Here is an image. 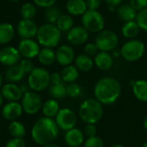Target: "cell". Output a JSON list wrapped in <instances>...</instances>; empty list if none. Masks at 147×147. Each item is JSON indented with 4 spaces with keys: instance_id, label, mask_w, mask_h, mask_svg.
I'll return each instance as SVG.
<instances>
[{
    "instance_id": "6da1fadb",
    "label": "cell",
    "mask_w": 147,
    "mask_h": 147,
    "mask_svg": "<svg viewBox=\"0 0 147 147\" xmlns=\"http://www.w3.org/2000/svg\"><path fill=\"white\" fill-rule=\"evenodd\" d=\"M94 96L102 105H112L120 96L121 86L119 81L113 77H104L94 86Z\"/></svg>"
},
{
    "instance_id": "7a4b0ae2",
    "label": "cell",
    "mask_w": 147,
    "mask_h": 147,
    "mask_svg": "<svg viewBox=\"0 0 147 147\" xmlns=\"http://www.w3.org/2000/svg\"><path fill=\"white\" fill-rule=\"evenodd\" d=\"M59 127L52 118L43 117L39 119L32 127L31 137L33 140L40 144L44 145L52 143L58 136Z\"/></svg>"
},
{
    "instance_id": "3957f363",
    "label": "cell",
    "mask_w": 147,
    "mask_h": 147,
    "mask_svg": "<svg viewBox=\"0 0 147 147\" xmlns=\"http://www.w3.org/2000/svg\"><path fill=\"white\" fill-rule=\"evenodd\" d=\"M103 115L102 104L95 98L85 100L79 107V116L87 124L97 123Z\"/></svg>"
},
{
    "instance_id": "277c9868",
    "label": "cell",
    "mask_w": 147,
    "mask_h": 147,
    "mask_svg": "<svg viewBox=\"0 0 147 147\" xmlns=\"http://www.w3.org/2000/svg\"><path fill=\"white\" fill-rule=\"evenodd\" d=\"M36 39L43 47L55 48L61 39V31L55 24H45L40 26L37 30Z\"/></svg>"
},
{
    "instance_id": "5b68a950",
    "label": "cell",
    "mask_w": 147,
    "mask_h": 147,
    "mask_svg": "<svg viewBox=\"0 0 147 147\" xmlns=\"http://www.w3.org/2000/svg\"><path fill=\"white\" fill-rule=\"evenodd\" d=\"M50 83V74L43 67H35L28 78L29 88L36 92L46 89Z\"/></svg>"
},
{
    "instance_id": "8992f818",
    "label": "cell",
    "mask_w": 147,
    "mask_h": 147,
    "mask_svg": "<svg viewBox=\"0 0 147 147\" xmlns=\"http://www.w3.org/2000/svg\"><path fill=\"white\" fill-rule=\"evenodd\" d=\"M144 43L137 39H130L120 49L121 56L127 61H136L139 60L144 54Z\"/></svg>"
},
{
    "instance_id": "52a82bcc",
    "label": "cell",
    "mask_w": 147,
    "mask_h": 147,
    "mask_svg": "<svg viewBox=\"0 0 147 147\" xmlns=\"http://www.w3.org/2000/svg\"><path fill=\"white\" fill-rule=\"evenodd\" d=\"M82 24L91 33H99L105 28L104 17L96 10H88L82 17Z\"/></svg>"
},
{
    "instance_id": "ba28073f",
    "label": "cell",
    "mask_w": 147,
    "mask_h": 147,
    "mask_svg": "<svg viewBox=\"0 0 147 147\" xmlns=\"http://www.w3.org/2000/svg\"><path fill=\"white\" fill-rule=\"evenodd\" d=\"M95 43L100 51H113L119 44V36L110 30H103L97 33Z\"/></svg>"
},
{
    "instance_id": "9c48e42d",
    "label": "cell",
    "mask_w": 147,
    "mask_h": 147,
    "mask_svg": "<svg viewBox=\"0 0 147 147\" xmlns=\"http://www.w3.org/2000/svg\"><path fill=\"white\" fill-rule=\"evenodd\" d=\"M22 107L24 111L28 114L37 113L42 107L41 96L33 91H28L24 94L22 98Z\"/></svg>"
},
{
    "instance_id": "30bf717a",
    "label": "cell",
    "mask_w": 147,
    "mask_h": 147,
    "mask_svg": "<svg viewBox=\"0 0 147 147\" xmlns=\"http://www.w3.org/2000/svg\"><path fill=\"white\" fill-rule=\"evenodd\" d=\"M55 122L58 127L64 131L74 128L77 122V117L75 112L69 108L60 109L55 116Z\"/></svg>"
},
{
    "instance_id": "8fae6325",
    "label": "cell",
    "mask_w": 147,
    "mask_h": 147,
    "mask_svg": "<svg viewBox=\"0 0 147 147\" xmlns=\"http://www.w3.org/2000/svg\"><path fill=\"white\" fill-rule=\"evenodd\" d=\"M89 31L84 26H74L67 32V40L72 45H82L88 42Z\"/></svg>"
},
{
    "instance_id": "7c38bea8",
    "label": "cell",
    "mask_w": 147,
    "mask_h": 147,
    "mask_svg": "<svg viewBox=\"0 0 147 147\" xmlns=\"http://www.w3.org/2000/svg\"><path fill=\"white\" fill-rule=\"evenodd\" d=\"M18 50L22 56H24V58L31 59L36 56H38V54L41 49L39 44L36 41L30 38L23 39L20 42L18 45Z\"/></svg>"
},
{
    "instance_id": "4fadbf2b",
    "label": "cell",
    "mask_w": 147,
    "mask_h": 147,
    "mask_svg": "<svg viewBox=\"0 0 147 147\" xmlns=\"http://www.w3.org/2000/svg\"><path fill=\"white\" fill-rule=\"evenodd\" d=\"M38 27L32 19L21 20L18 25V33L23 39H30L36 36Z\"/></svg>"
},
{
    "instance_id": "5bb4252c",
    "label": "cell",
    "mask_w": 147,
    "mask_h": 147,
    "mask_svg": "<svg viewBox=\"0 0 147 147\" xmlns=\"http://www.w3.org/2000/svg\"><path fill=\"white\" fill-rule=\"evenodd\" d=\"M21 58L18 49L14 47H5L0 51V62L5 66H12L17 64Z\"/></svg>"
},
{
    "instance_id": "9a60e30c",
    "label": "cell",
    "mask_w": 147,
    "mask_h": 147,
    "mask_svg": "<svg viewBox=\"0 0 147 147\" xmlns=\"http://www.w3.org/2000/svg\"><path fill=\"white\" fill-rule=\"evenodd\" d=\"M76 59V53L69 45H61L56 50V61L61 66L70 65Z\"/></svg>"
},
{
    "instance_id": "2e32d148",
    "label": "cell",
    "mask_w": 147,
    "mask_h": 147,
    "mask_svg": "<svg viewBox=\"0 0 147 147\" xmlns=\"http://www.w3.org/2000/svg\"><path fill=\"white\" fill-rule=\"evenodd\" d=\"M22 104H19L17 101H11L5 105L2 109V115L7 120H16L18 119L23 113Z\"/></svg>"
},
{
    "instance_id": "e0dca14e",
    "label": "cell",
    "mask_w": 147,
    "mask_h": 147,
    "mask_svg": "<svg viewBox=\"0 0 147 147\" xmlns=\"http://www.w3.org/2000/svg\"><path fill=\"white\" fill-rule=\"evenodd\" d=\"M94 65L102 71H107L112 68L113 65V55L107 51H100L96 54L94 59Z\"/></svg>"
},
{
    "instance_id": "ac0fdd59",
    "label": "cell",
    "mask_w": 147,
    "mask_h": 147,
    "mask_svg": "<svg viewBox=\"0 0 147 147\" xmlns=\"http://www.w3.org/2000/svg\"><path fill=\"white\" fill-rule=\"evenodd\" d=\"M1 94L4 98L10 101H18L23 98L24 92L21 89V87L17 86L16 84H6L2 87Z\"/></svg>"
},
{
    "instance_id": "d6986e66",
    "label": "cell",
    "mask_w": 147,
    "mask_h": 147,
    "mask_svg": "<svg viewBox=\"0 0 147 147\" xmlns=\"http://www.w3.org/2000/svg\"><path fill=\"white\" fill-rule=\"evenodd\" d=\"M66 10L71 16H82L88 11L86 0H67Z\"/></svg>"
},
{
    "instance_id": "ffe728a7",
    "label": "cell",
    "mask_w": 147,
    "mask_h": 147,
    "mask_svg": "<svg viewBox=\"0 0 147 147\" xmlns=\"http://www.w3.org/2000/svg\"><path fill=\"white\" fill-rule=\"evenodd\" d=\"M65 142L71 147L80 146L84 142V134L82 131L76 127L67 131L65 135Z\"/></svg>"
},
{
    "instance_id": "44dd1931",
    "label": "cell",
    "mask_w": 147,
    "mask_h": 147,
    "mask_svg": "<svg viewBox=\"0 0 147 147\" xmlns=\"http://www.w3.org/2000/svg\"><path fill=\"white\" fill-rule=\"evenodd\" d=\"M61 76L65 83L75 82L79 77V69L76 65L65 66L61 72Z\"/></svg>"
},
{
    "instance_id": "7402d4cb",
    "label": "cell",
    "mask_w": 147,
    "mask_h": 147,
    "mask_svg": "<svg viewBox=\"0 0 147 147\" xmlns=\"http://www.w3.org/2000/svg\"><path fill=\"white\" fill-rule=\"evenodd\" d=\"M117 13L119 18L124 22H129L136 20L138 11L131 7L130 4L121 5L117 9Z\"/></svg>"
},
{
    "instance_id": "603a6c76",
    "label": "cell",
    "mask_w": 147,
    "mask_h": 147,
    "mask_svg": "<svg viewBox=\"0 0 147 147\" xmlns=\"http://www.w3.org/2000/svg\"><path fill=\"white\" fill-rule=\"evenodd\" d=\"M75 65L77 67L79 71L89 72L93 68V67L94 65V61L91 56H89L84 53V54H81V55H78L77 56H76Z\"/></svg>"
},
{
    "instance_id": "cb8c5ba5",
    "label": "cell",
    "mask_w": 147,
    "mask_h": 147,
    "mask_svg": "<svg viewBox=\"0 0 147 147\" xmlns=\"http://www.w3.org/2000/svg\"><path fill=\"white\" fill-rule=\"evenodd\" d=\"M132 92L138 100L147 102V81H136L132 84Z\"/></svg>"
},
{
    "instance_id": "d4e9b609",
    "label": "cell",
    "mask_w": 147,
    "mask_h": 147,
    "mask_svg": "<svg viewBox=\"0 0 147 147\" xmlns=\"http://www.w3.org/2000/svg\"><path fill=\"white\" fill-rule=\"evenodd\" d=\"M25 75L24 71L22 69L20 65H12L5 72V79L11 82H20Z\"/></svg>"
},
{
    "instance_id": "484cf974",
    "label": "cell",
    "mask_w": 147,
    "mask_h": 147,
    "mask_svg": "<svg viewBox=\"0 0 147 147\" xmlns=\"http://www.w3.org/2000/svg\"><path fill=\"white\" fill-rule=\"evenodd\" d=\"M38 60L42 65H52L56 61V52L53 49V48L44 47L38 54Z\"/></svg>"
},
{
    "instance_id": "4316f807",
    "label": "cell",
    "mask_w": 147,
    "mask_h": 147,
    "mask_svg": "<svg viewBox=\"0 0 147 147\" xmlns=\"http://www.w3.org/2000/svg\"><path fill=\"white\" fill-rule=\"evenodd\" d=\"M139 30L140 28L138 23L136 22V20H132L129 22H125L121 29V32L124 37L128 38V39H133L139 33Z\"/></svg>"
},
{
    "instance_id": "83f0119b",
    "label": "cell",
    "mask_w": 147,
    "mask_h": 147,
    "mask_svg": "<svg viewBox=\"0 0 147 147\" xmlns=\"http://www.w3.org/2000/svg\"><path fill=\"white\" fill-rule=\"evenodd\" d=\"M14 28L11 24L4 23L0 24V44L10 42L14 37Z\"/></svg>"
},
{
    "instance_id": "f1b7e54d",
    "label": "cell",
    "mask_w": 147,
    "mask_h": 147,
    "mask_svg": "<svg viewBox=\"0 0 147 147\" xmlns=\"http://www.w3.org/2000/svg\"><path fill=\"white\" fill-rule=\"evenodd\" d=\"M60 110L59 104L55 99H50L46 100L42 107V113L45 115V117L53 118L55 117Z\"/></svg>"
},
{
    "instance_id": "f546056e",
    "label": "cell",
    "mask_w": 147,
    "mask_h": 147,
    "mask_svg": "<svg viewBox=\"0 0 147 147\" xmlns=\"http://www.w3.org/2000/svg\"><path fill=\"white\" fill-rule=\"evenodd\" d=\"M56 26L61 32H67L74 27V20L69 14H61L56 22Z\"/></svg>"
},
{
    "instance_id": "4dcf8cb0",
    "label": "cell",
    "mask_w": 147,
    "mask_h": 147,
    "mask_svg": "<svg viewBox=\"0 0 147 147\" xmlns=\"http://www.w3.org/2000/svg\"><path fill=\"white\" fill-rule=\"evenodd\" d=\"M62 82L57 84H52L49 88V94L54 99H62L67 96V86Z\"/></svg>"
},
{
    "instance_id": "1f68e13d",
    "label": "cell",
    "mask_w": 147,
    "mask_h": 147,
    "mask_svg": "<svg viewBox=\"0 0 147 147\" xmlns=\"http://www.w3.org/2000/svg\"><path fill=\"white\" fill-rule=\"evenodd\" d=\"M10 134L13 138H24L26 133V129L24 124L17 120H13L8 127Z\"/></svg>"
},
{
    "instance_id": "d6a6232c",
    "label": "cell",
    "mask_w": 147,
    "mask_h": 147,
    "mask_svg": "<svg viewBox=\"0 0 147 147\" xmlns=\"http://www.w3.org/2000/svg\"><path fill=\"white\" fill-rule=\"evenodd\" d=\"M61 16V12L58 8H56L55 6L46 8L45 18H46V19H47V21L49 23L55 24Z\"/></svg>"
},
{
    "instance_id": "836d02e7",
    "label": "cell",
    "mask_w": 147,
    "mask_h": 147,
    "mask_svg": "<svg viewBox=\"0 0 147 147\" xmlns=\"http://www.w3.org/2000/svg\"><path fill=\"white\" fill-rule=\"evenodd\" d=\"M36 14V8L31 3H26L21 8V15L24 19H33Z\"/></svg>"
},
{
    "instance_id": "e575fe53",
    "label": "cell",
    "mask_w": 147,
    "mask_h": 147,
    "mask_svg": "<svg viewBox=\"0 0 147 147\" xmlns=\"http://www.w3.org/2000/svg\"><path fill=\"white\" fill-rule=\"evenodd\" d=\"M136 22L138 23L140 30L147 32V7L138 12Z\"/></svg>"
},
{
    "instance_id": "d590c367",
    "label": "cell",
    "mask_w": 147,
    "mask_h": 147,
    "mask_svg": "<svg viewBox=\"0 0 147 147\" xmlns=\"http://www.w3.org/2000/svg\"><path fill=\"white\" fill-rule=\"evenodd\" d=\"M81 94L82 88L77 83L72 82L67 85V96H69L70 98H77L81 95Z\"/></svg>"
},
{
    "instance_id": "8d00e7d4",
    "label": "cell",
    "mask_w": 147,
    "mask_h": 147,
    "mask_svg": "<svg viewBox=\"0 0 147 147\" xmlns=\"http://www.w3.org/2000/svg\"><path fill=\"white\" fill-rule=\"evenodd\" d=\"M84 147H104L103 140L98 136L89 137L84 143Z\"/></svg>"
},
{
    "instance_id": "74e56055",
    "label": "cell",
    "mask_w": 147,
    "mask_h": 147,
    "mask_svg": "<svg viewBox=\"0 0 147 147\" xmlns=\"http://www.w3.org/2000/svg\"><path fill=\"white\" fill-rule=\"evenodd\" d=\"M19 65L22 67V69L24 71L25 74H30L33 71V69L35 68L33 62L29 58H24V60H22L20 61Z\"/></svg>"
},
{
    "instance_id": "f35d334b",
    "label": "cell",
    "mask_w": 147,
    "mask_h": 147,
    "mask_svg": "<svg viewBox=\"0 0 147 147\" xmlns=\"http://www.w3.org/2000/svg\"><path fill=\"white\" fill-rule=\"evenodd\" d=\"M5 147H26V144L23 138H12L6 143Z\"/></svg>"
},
{
    "instance_id": "ab89813d",
    "label": "cell",
    "mask_w": 147,
    "mask_h": 147,
    "mask_svg": "<svg viewBox=\"0 0 147 147\" xmlns=\"http://www.w3.org/2000/svg\"><path fill=\"white\" fill-rule=\"evenodd\" d=\"M98 47L96 45V43H93V42H88L85 45L84 47V52L86 55H89V56H95L96 54L98 53Z\"/></svg>"
},
{
    "instance_id": "60d3db41",
    "label": "cell",
    "mask_w": 147,
    "mask_h": 147,
    "mask_svg": "<svg viewBox=\"0 0 147 147\" xmlns=\"http://www.w3.org/2000/svg\"><path fill=\"white\" fill-rule=\"evenodd\" d=\"M129 4L138 12L147 7V0H130Z\"/></svg>"
},
{
    "instance_id": "b9f144b4",
    "label": "cell",
    "mask_w": 147,
    "mask_h": 147,
    "mask_svg": "<svg viewBox=\"0 0 147 147\" xmlns=\"http://www.w3.org/2000/svg\"><path fill=\"white\" fill-rule=\"evenodd\" d=\"M33 1L39 7L49 8V7L54 6V5L56 2V0H33Z\"/></svg>"
},
{
    "instance_id": "7bdbcfd3",
    "label": "cell",
    "mask_w": 147,
    "mask_h": 147,
    "mask_svg": "<svg viewBox=\"0 0 147 147\" xmlns=\"http://www.w3.org/2000/svg\"><path fill=\"white\" fill-rule=\"evenodd\" d=\"M88 10H96L100 7L101 5V0H86Z\"/></svg>"
},
{
    "instance_id": "ee69618b",
    "label": "cell",
    "mask_w": 147,
    "mask_h": 147,
    "mask_svg": "<svg viewBox=\"0 0 147 147\" xmlns=\"http://www.w3.org/2000/svg\"><path fill=\"white\" fill-rule=\"evenodd\" d=\"M96 133H97V130L94 124H87L85 127V134L89 138V137L96 136Z\"/></svg>"
},
{
    "instance_id": "f6af8a7d",
    "label": "cell",
    "mask_w": 147,
    "mask_h": 147,
    "mask_svg": "<svg viewBox=\"0 0 147 147\" xmlns=\"http://www.w3.org/2000/svg\"><path fill=\"white\" fill-rule=\"evenodd\" d=\"M62 79L61 76V74L59 73H53L50 75V82L52 84H57L62 82Z\"/></svg>"
},
{
    "instance_id": "bcb514c9",
    "label": "cell",
    "mask_w": 147,
    "mask_h": 147,
    "mask_svg": "<svg viewBox=\"0 0 147 147\" xmlns=\"http://www.w3.org/2000/svg\"><path fill=\"white\" fill-rule=\"evenodd\" d=\"M106 3L109 5V6H112V7H117V6H119L123 0H105Z\"/></svg>"
},
{
    "instance_id": "7dc6e473",
    "label": "cell",
    "mask_w": 147,
    "mask_h": 147,
    "mask_svg": "<svg viewBox=\"0 0 147 147\" xmlns=\"http://www.w3.org/2000/svg\"><path fill=\"white\" fill-rule=\"evenodd\" d=\"M42 147H59L57 144H53V143H49V144H44L42 145Z\"/></svg>"
},
{
    "instance_id": "c3c4849f",
    "label": "cell",
    "mask_w": 147,
    "mask_h": 147,
    "mask_svg": "<svg viewBox=\"0 0 147 147\" xmlns=\"http://www.w3.org/2000/svg\"><path fill=\"white\" fill-rule=\"evenodd\" d=\"M143 125H144V129L147 131V115H146V117H145V118H144V119Z\"/></svg>"
},
{
    "instance_id": "681fc988",
    "label": "cell",
    "mask_w": 147,
    "mask_h": 147,
    "mask_svg": "<svg viewBox=\"0 0 147 147\" xmlns=\"http://www.w3.org/2000/svg\"><path fill=\"white\" fill-rule=\"evenodd\" d=\"M3 103H4V96L1 93H0V107L3 105Z\"/></svg>"
},
{
    "instance_id": "f907efd6",
    "label": "cell",
    "mask_w": 147,
    "mask_h": 147,
    "mask_svg": "<svg viewBox=\"0 0 147 147\" xmlns=\"http://www.w3.org/2000/svg\"><path fill=\"white\" fill-rule=\"evenodd\" d=\"M2 84H3V77L1 76V74H0V88H2Z\"/></svg>"
},
{
    "instance_id": "816d5d0a",
    "label": "cell",
    "mask_w": 147,
    "mask_h": 147,
    "mask_svg": "<svg viewBox=\"0 0 147 147\" xmlns=\"http://www.w3.org/2000/svg\"><path fill=\"white\" fill-rule=\"evenodd\" d=\"M112 147H125V146L121 145V144H114V145H113Z\"/></svg>"
},
{
    "instance_id": "f5cc1de1",
    "label": "cell",
    "mask_w": 147,
    "mask_h": 147,
    "mask_svg": "<svg viewBox=\"0 0 147 147\" xmlns=\"http://www.w3.org/2000/svg\"><path fill=\"white\" fill-rule=\"evenodd\" d=\"M143 147H147V141L144 143V144H143Z\"/></svg>"
},
{
    "instance_id": "db71d44e",
    "label": "cell",
    "mask_w": 147,
    "mask_h": 147,
    "mask_svg": "<svg viewBox=\"0 0 147 147\" xmlns=\"http://www.w3.org/2000/svg\"><path fill=\"white\" fill-rule=\"evenodd\" d=\"M10 1H11V2H13V3H16V2L20 1V0H10Z\"/></svg>"
}]
</instances>
